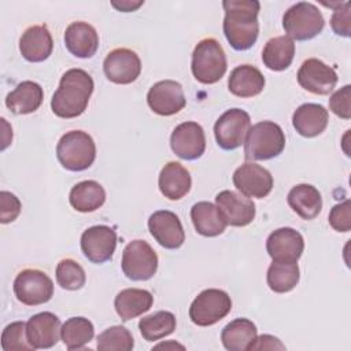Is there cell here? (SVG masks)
Masks as SVG:
<instances>
[{"mask_svg": "<svg viewBox=\"0 0 351 351\" xmlns=\"http://www.w3.org/2000/svg\"><path fill=\"white\" fill-rule=\"evenodd\" d=\"M223 34L236 51L250 49L259 34L258 12L261 3L256 0H225Z\"/></svg>", "mask_w": 351, "mask_h": 351, "instance_id": "1", "label": "cell"}, {"mask_svg": "<svg viewBox=\"0 0 351 351\" xmlns=\"http://www.w3.org/2000/svg\"><path fill=\"white\" fill-rule=\"evenodd\" d=\"M95 84L92 77L82 69L67 70L51 99V108L59 118L80 117L88 107Z\"/></svg>", "mask_w": 351, "mask_h": 351, "instance_id": "2", "label": "cell"}, {"mask_svg": "<svg viewBox=\"0 0 351 351\" xmlns=\"http://www.w3.org/2000/svg\"><path fill=\"white\" fill-rule=\"evenodd\" d=\"M285 147V134L280 125L271 121H262L250 128L244 154L247 160H267L278 156Z\"/></svg>", "mask_w": 351, "mask_h": 351, "instance_id": "3", "label": "cell"}, {"mask_svg": "<svg viewBox=\"0 0 351 351\" xmlns=\"http://www.w3.org/2000/svg\"><path fill=\"white\" fill-rule=\"evenodd\" d=\"M226 55L215 38H203L192 52L191 70L202 84H215L226 73Z\"/></svg>", "mask_w": 351, "mask_h": 351, "instance_id": "4", "label": "cell"}, {"mask_svg": "<svg viewBox=\"0 0 351 351\" xmlns=\"http://www.w3.org/2000/svg\"><path fill=\"white\" fill-rule=\"evenodd\" d=\"M56 156L64 169L82 171L95 162L96 145L86 132L70 130L60 137L56 145Z\"/></svg>", "mask_w": 351, "mask_h": 351, "instance_id": "5", "label": "cell"}, {"mask_svg": "<svg viewBox=\"0 0 351 351\" xmlns=\"http://www.w3.org/2000/svg\"><path fill=\"white\" fill-rule=\"evenodd\" d=\"M325 26L321 11L307 1L291 5L282 16V27L289 38L298 41L311 40L318 36Z\"/></svg>", "mask_w": 351, "mask_h": 351, "instance_id": "6", "label": "cell"}, {"mask_svg": "<svg viewBox=\"0 0 351 351\" xmlns=\"http://www.w3.org/2000/svg\"><path fill=\"white\" fill-rule=\"evenodd\" d=\"M232 310L230 296L217 288L202 291L191 303L189 318L197 326H211L225 318Z\"/></svg>", "mask_w": 351, "mask_h": 351, "instance_id": "7", "label": "cell"}, {"mask_svg": "<svg viewBox=\"0 0 351 351\" xmlns=\"http://www.w3.org/2000/svg\"><path fill=\"white\" fill-rule=\"evenodd\" d=\"M121 265L128 278L145 281L158 270V255L145 240H133L125 247Z\"/></svg>", "mask_w": 351, "mask_h": 351, "instance_id": "8", "label": "cell"}, {"mask_svg": "<svg viewBox=\"0 0 351 351\" xmlns=\"http://www.w3.org/2000/svg\"><path fill=\"white\" fill-rule=\"evenodd\" d=\"M14 293L26 306H38L51 300L53 295L52 280L41 270L25 269L14 280Z\"/></svg>", "mask_w": 351, "mask_h": 351, "instance_id": "9", "label": "cell"}, {"mask_svg": "<svg viewBox=\"0 0 351 351\" xmlns=\"http://www.w3.org/2000/svg\"><path fill=\"white\" fill-rule=\"evenodd\" d=\"M251 128V118L241 108H230L225 111L214 125V136L217 144L226 151H232L244 144L247 133Z\"/></svg>", "mask_w": 351, "mask_h": 351, "instance_id": "10", "label": "cell"}, {"mask_svg": "<svg viewBox=\"0 0 351 351\" xmlns=\"http://www.w3.org/2000/svg\"><path fill=\"white\" fill-rule=\"evenodd\" d=\"M103 71L107 80L114 84H132L141 73V60L138 55L129 48H115L106 56Z\"/></svg>", "mask_w": 351, "mask_h": 351, "instance_id": "11", "label": "cell"}, {"mask_svg": "<svg viewBox=\"0 0 351 351\" xmlns=\"http://www.w3.org/2000/svg\"><path fill=\"white\" fill-rule=\"evenodd\" d=\"M233 184L241 195L262 199L273 189V177L267 169L254 162H245L233 173Z\"/></svg>", "mask_w": 351, "mask_h": 351, "instance_id": "12", "label": "cell"}, {"mask_svg": "<svg viewBox=\"0 0 351 351\" xmlns=\"http://www.w3.org/2000/svg\"><path fill=\"white\" fill-rule=\"evenodd\" d=\"M173 152L185 160H195L204 154L206 136L203 128L193 121L182 122L174 128L170 136Z\"/></svg>", "mask_w": 351, "mask_h": 351, "instance_id": "13", "label": "cell"}, {"mask_svg": "<svg viewBox=\"0 0 351 351\" xmlns=\"http://www.w3.org/2000/svg\"><path fill=\"white\" fill-rule=\"evenodd\" d=\"M117 248V233L107 225H95L81 234V250L93 263L110 261Z\"/></svg>", "mask_w": 351, "mask_h": 351, "instance_id": "14", "label": "cell"}, {"mask_svg": "<svg viewBox=\"0 0 351 351\" xmlns=\"http://www.w3.org/2000/svg\"><path fill=\"white\" fill-rule=\"evenodd\" d=\"M147 103L154 112L169 117L180 112L185 107L186 99L180 82L163 80L149 88Z\"/></svg>", "mask_w": 351, "mask_h": 351, "instance_id": "15", "label": "cell"}, {"mask_svg": "<svg viewBox=\"0 0 351 351\" xmlns=\"http://www.w3.org/2000/svg\"><path fill=\"white\" fill-rule=\"evenodd\" d=\"M296 77L299 85L314 95H329L337 84L335 69L317 58L304 60Z\"/></svg>", "mask_w": 351, "mask_h": 351, "instance_id": "16", "label": "cell"}, {"mask_svg": "<svg viewBox=\"0 0 351 351\" xmlns=\"http://www.w3.org/2000/svg\"><path fill=\"white\" fill-rule=\"evenodd\" d=\"M148 229L152 237L167 250H177L185 241V232L180 218L169 210L155 211L148 218Z\"/></svg>", "mask_w": 351, "mask_h": 351, "instance_id": "17", "label": "cell"}, {"mask_svg": "<svg viewBox=\"0 0 351 351\" xmlns=\"http://www.w3.org/2000/svg\"><path fill=\"white\" fill-rule=\"evenodd\" d=\"M266 250L273 261L298 262L304 250V240L298 230L280 228L269 234Z\"/></svg>", "mask_w": 351, "mask_h": 351, "instance_id": "18", "label": "cell"}, {"mask_svg": "<svg viewBox=\"0 0 351 351\" xmlns=\"http://www.w3.org/2000/svg\"><path fill=\"white\" fill-rule=\"evenodd\" d=\"M215 203L228 225L247 226L255 218L254 202L237 192L225 189L215 196Z\"/></svg>", "mask_w": 351, "mask_h": 351, "instance_id": "19", "label": "cell"}, {"mask_svg": "<svg viewBox=\"0 0 351 351\" xmlns=\"http://www.w3.org/2000/svg\"><path fill=\"white\" fill-rule=\"evenodd\" d=\"M60 319L49 311L34 314L26 322V333L34 350L53 347L60 336Z\"/></svg>", "mask_w": 351, "mask_h": 351, "instance_id": "20", "label": "cell"}, {"mask_svg": "<svg viewBox=\"0 0 351 351\" xmlns=\"http://www.w3.org/2000/svg\"><path fill=\"white\" fill-rule=\"evenodd\" d=\"M64 44L74 56L88 59L92 58L99 48V34L88 22H71L64 30Z\"/></svg>", "mask_w": 351, "mask_h": 351, "instance_id": "21", "label": "cell"}, {"mask_svg": "<svg viewBox=\"0 0 351 351\" xmlns=\"http://www.w3.org/2000/svg\"><path fill=\"white\" fill-rule=\"evenodd\" d=\"M52 48L53 40L45 25L27 27L19 38V51L22 56L33 63L48 59L52 53Z\"/></svg>", "mask_w": 351, "mask_h": 351, "instance_id": "22", "label": "cell"}, {"mask_svg": "<svg viewBox=\"0 0 351 351\" xmlns=\"http://www.w3.org/2000/svg\"><path fill=\"white\" fill-rule=\"evenodd\" d=\"M328 121V110L317 103H304L299 106L292 115V125L303 137H315L321 134L326 129Z\"/></svg>", "mask_w": 351, "mask_h": 351, "instance_id": "23", "label": "cell"}, {"mask_svg": "<svg viewBox=\"0 0 351 351\" xmlns=\"http://www.w3.org/2000/svg\"><path fill=\"white\" fill-rule=\"evenodd\" d=\"M158 185L160 193L169 200H180L184 197L192 185L189 171L178 162H169L159 173Z\"/></svg>", "mask_w": 351, "mask_h": 351, "instance_id": "24", "label": "cell"}, {"mask_svg": "<svg viewBox=\"0 0 351 351\" xmlns=\"http://www.w3.org/2000/svg\"><path fill=\"white\" fill-rule=\"evenodd\" d=\"M263 74L252 64H240L230 71L228 88L237 97H254L265 88Z\"/></svg>", "mask_w": 351, "mask_h": 351, "instance_id": "25", "label": "cell"}, {"mask_svg": "<svg viewBox=\"0 0 351 351\" xmlns=\"http://www.w3.org/2000/svg\"><path fill=\"white\" fill-rule=\"evenodd\" d=\"M289 207L306 221L314 219L322 210V197L319 191L310 184L295 185L287 196Z\"/></svg>", "mask_w": 351, "mask_h": 351, "instance_id": "26", "label": "cell"}, {"mask_svg": "<svg viewBox=\"0 0 351 351\" xmlns=\"http://www.w3.org/2000/svg\"><path fill=\"white\" fill-rule=\"evenodd\" d=\"M191 219L196 232L206 237L219 236L228 225L219 208L210 202L193 204L191 208Z\"/></svg>", "mask_w": 351, "mask_h": 351, "instance_id": "27", "label": "cell"}, {"mask_svg": "<svg viewBox=\"0 0 351 351\" xmlns=\"http://www.w3.org/2000/svg\"><path fill=\"white\" fill-rule=\"evenodd\" d=\"M44 92L34 81H22L5 97L7 108L18 115L34 112L43 103Z\"/></svg>", "mask_w": 351, "mask_h": 351, "instance_id": "28", "label": "cell"}, {"mask_svg": "<svg viewBox=\"0 0 351 351\" xmlns=\"http://www.w3.org/2000/svg\"><path fill=\"white\" fill-rule=\"evenodd\" d=\"M152 303L154 296L149 291L126 288L115 296L114 307L122 321H129L147 313L152 307Z\"/></svg>", "mask_w": 351, "mask_h": 351, "instance_id": "29", "label": "cell"}, {"mask_svg": "<svg viewBox=\"0 0 351 351\" xmlns=\"http://www.w3.org/2000/svg\"><path fill=\"white\" fill-rule=\"evenodd\" d=\"M69 202L80 213H92L104 204L106 191L97 181H81L71 188Z\"/></svg>", "mask_w": 351, "mask_h": 351, "instance_id": "30", "label": "cell"}, {"mask_svg": "<svg viewBox=\"0 0 351 351\" xmlns=\"http://www.w3.org/2000/svg\"><path fill=\"white\" fill-rule=\"evenodd\" d=\"M256 339V326L247 318H236L230 321L221 332V341L229 351L251 350Z\"/></svg>", "mask_w": 351, "mask_h": 351, "instance_id": "31", "label": "cell"}, {"mask_svg": "<svg viewBox=\"0 0 351 351\" xmlns=\"http://www.w3.org/2000/svg\"><path fill=\"white\" fill-rule=\"evenodd\" d=\"M295 56V43L288 36H277L270 38L262 51L263 64L274 71L288 69Z\"/></svg>", "mask_w": 351, "mask_h": 351, "instance_id": "32", "label": "cell"}, {"mask_svg": "<svg viewBox=\"0 0 351 351\" xmlns=\"http://www.w3.org/2000/svg\"><path fill=\"white\" fill-rule=\"evenodd\" d=\"M300 278L299 266L296 262L273 261L267 269V285L276 293L292 291Z\"/></svg>", "mask_w": 351, "mask_h": 351, "instance_id": "33", "label": "cell"}, {"mask_svg": "<svg viewBox=\"0 0 351 351\" xmlns=\"http://www.w3.org/2000/svg\"><path fill=\"white\" fill-rule=\"evenodd\" d=\"M95 335L93 324L85 317L69 318L60 329V337L67 350H81Z\"/></svg>", "mask_w": 351, "mask_h": 351, "instance_id": "34", "label": "cell"}, {"mask_svg": "<svg viewBox=\"0 0 351 351\" xmlns=\"http://www.w3.org/2000/svg\"><path fill=\"white\" fill-rule=\"evenodd\" d=\"M176 317L170 311H158L155 314L143 317L138 322L141 336L147 341H156L171 335L176 329Z\"/></svg>", "mask_w": 351, "mask_h": 351, "instance_id": "35", "label": "cell"}, {"mask_svg": "<svg viewBox=\"0 0 351 351\" xmlns=\"http://www.w3.org/2000/svg\"><path fill=\"white\" fill-rule=\"evenodd\" d=\"M99 351H130L134 347L132 333L121 325L107 328L97 336Z\"/></svg>", "mask_w": 351, "mask_h": 351, "instance_id": "36", "label": "cell"}, {"mask_svg": "<svg viewBox=\"0 0 351 351\" xmlns=\"http://www.w3.org/2000/svg\"><path fill=\"white\" fill-rule=\"evenodd\" d=\"M56 281L67 291H77L85 285V270L73 259H62L56 266Z\"/></svg>", "mask_w": 351, "mask_h": 351, "instance_id": "37", "label": "cell"}, {"mask_svg": "<svg viewBox=\"0 0 351 351\" xmlns=\"http://www.w3.org/2000/svg\"><path fill=\"white\" fill-rule=\"evenodd\" d=\"M1 348L4 351H30L34 350L26 333V324L22 321L11 322L3 329Z\"/></svg>", "mask_w": 351, "mask_h": 351, "instance_id": "38", "label": "cell"}, {"mask_svg": "<svg viewBox=\"0 0 351 351\" xmlns=\"http://www.w3.org/2000/svg\"><path fill=\"white\" fill-rule=\"evenodd\" d=\"M329 225L336 232H348L351 229V204L350 200H344L332 207L329 217Z\"/></svg>", "mask_w": 351, "mask_h": 351, "instance_id": "39", "label": "cell"}, {"mask_svg": "<svg viewBox=\"0 0 351 351\" xmlns=\"http://www.w3.org/2000/svg\"><path fill=\"white\" fill-rule=\"evenodd\" d=\"M350 100H351V86L344 85L330 96L329 108L335 115L343 119H350L351 118Z\"/></svg>", "mask_w": 351, "mask_h": 351, "instance_id": "40", "label": "cell"}, {"mask_svg": "<svg viewBox=\"0 0 351 351\" xmlns=\"http://www.w3.org/2000/svg\"><path fill=\"white\" fill-rule=\"evenodd\" d=\"M22 204L19 199L7 191L0 192V222L8 223L18 218Z\"/></svg>", "mask_w": 351, "mask_h": 351, "instance_id": "41", "label": "cell"}, {"mask_svg": "<svg viewBox=\"0 0 351 351\" xmlns=\"http://www.w3.org/2000/svg\"><path fill=\"white\" fill-rule=\"evenodd\" d=\"M351 3L346 1L341 3L337 8H335V12L330 18V26L333 32L343 37H350V21H351V11H350Z\"/></svg>", "mask_w": 351, "mask_h": 351, "instance_id": "42", "label": "cell"}, {"mask_svg": "<svg viewBox=\"0 0 351 351\" xmlns=\"http://www.w3.org/2000/svg\"><path fill=\"white\" fill-rule=\"evenodd\" d=\"M251 350H285V346L271 335H262L256 336Z\"/></svg>", "mask_w": 351, "mask_h": 351, "instance_id": "43", "label": "cell"}, {"mask_svg": "<svg viewBox=\"0 0 351 351\" xmlns=\"http://www.w3.org/2000/svg\"><path fill=\"white\" fill-rule=\"evenodd\" d=\"M111 4H112V7H115L117 10L122 11V12H130V11L137 10L140 5H143L144 1H129V0H123V1H121V3L112 1Z\"/></svg>", "mask_w": 351, "mask_h": 351, "instance_id": "44", "label": "cell"}]
</instances>
